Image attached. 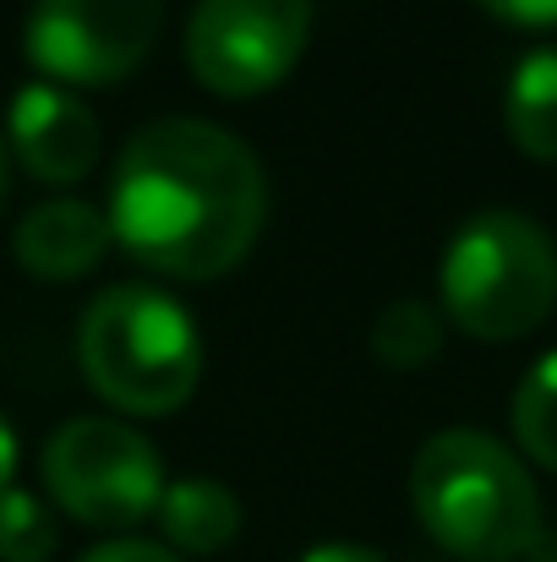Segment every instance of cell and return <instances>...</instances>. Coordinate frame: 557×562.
Segmentation results:
<instances>
[{
	"label": "cell",
	"mask_w": 557,
	"mask_h": 562,
	"mask_svg": "<svg viewBox=\"0 0 557 562\" xmlns=\"http://www.w3.org/2000/svg\"><path fill=\"white\" fill-rule=\"evenodd\" d=\"M263 213L268 187L257 154L213 121L170 115L121 148L104 218L132 262L202 284L252 251Z\"/></svg>",
	"instance_id": "cell-1"
},
{
	"label": "cell",
	"mask_w": 557,
	"mask_h": 562,
	"mask_svg": "<svg viewBox=\"0 0 557 562\" xmlns=\"http://www.w3.org/2000/svg\"><path fill=\"white\" fill-rule=\"evenodd\" d=\"M410 508L421 530L459 562L531 558V547L547 536L542 497L520 453L470 426L421 442L410 464Z\"/></svg>",
	"instance_id": "cell-2"
},
{
	"label": "cell",
	"mask_w": 557,
	"mask_h": 562,
	"mask_svg": "<svg viewBox=\"0 0 557 562\" xmlns=\"http://www.w3.org/2000/svg\"><path fill=\"white\" fill-rule=\"evenodd\" d=\"M77 361L88 387L121 415H176L202 376V334L176 295L115 284L82 312Z\"/></svg>",
	"instance_id": "cell-3"
},
{
	"label": "cell",
	"mask_w": 557,
	"mask_h": 562,
	"mask_svg": "<svg viewBox=\"0 0 557 562\" xmlns=\"http://www.w3.org/2000/svg\"><path fill=\"white\" fill-rule=\"evenodd\" d=\"M443 317L487 345H514L536 334L557 306L553 235L514 207H487L465 218L437 268Z\"/></svg>",
	"instance_id": "cell-4"
},
{
	"label": "cell",
	"mask_w": 557,
	"mask_h": 562,
	"mask_svg": "<svg viewBox=\"0 0 557 562\" xmlns=\"http://www.w3.org/2000/svg\"><path fill=\"white\" fill-rule=\"evenodd\" d=\"M44 492L93 530H132L154 519L165 497V464L154 442L110 415H77L44 442Z\"/></svg>",
	"instance_id": "cell-5"
},
{
	"label": "cell",
	"mask_w": 557,
	"mask_h": 562,
	"mask_svg": "<svg viewBox=\"0 0 557 562\" xmlns=\"http://www.w3.org/2000/svg\"><path fill=\"white\" fill-rule=\"evenodd\" d=\"M312 38V0H197L186 16V66L219 99L279 88Z\"/></svg>",
	"instance_id": "cell-6"
},
{
	"label": "cell",
	"mask_w": 557,
	"mask_h": 562,
	"mask_svg": "<svg viewBox=\"0 0 557 562\" xmlns=\"http://www.w3.org/2000/svg\"><path fill=\"white\" fill-rule=\"evenodd\" d=\"M165 27V0H33L22 49L55 88L132 77Z\"/></svg>",
	"instance_id": "cell-7"
},
{
	"label": "cell",
	"mask_w": 557,
	"mask_h": 562,
	"mask_svg": "<svg viewBox=\"0 0 557 562\" xmlns=\"http://www.w3.org/2000/svg\"><path fill=\"white\" fill-rule=\"evenodd\" d=\"M5 148L22 159L33 181L77 187L99 159V121L71 88L27 82L5 110Z\"/></svg>",
	"instance_id": "cell-8"
},
{
	"label": "cell",
	"mask_w": 557,
	"mask_h": 562,
	"mask_svg": "<svg viewBox=\"0 0 557 562\" xmlns=\"http://www.w3.org/2000/svg\"><path fill=\"white\" fill-rule=\"evenodd\" d=\"M110 246H115L110 218L93 202H77V196L38 202L11 235V251H16L22 273H33L44 284H71V279L93 273Z\"/></svg>",
	"instance_id": "cell-9"
},
{
	"label": "cell",
	"mask_w": 557,
	"mask_h": 562,
	"mask_svg": "<svg viewBox=\"0 0 557 562\" xmlns=\"http://www.w3.org/2000/svg\"><path fill=\"white\" fill-rule=\"evenodd\" d=\"M154 519H159V536H165V547L176 558L181 552H191V558L224 552L241 536V503H235V492L219 486V481H208V475L170 481L165 497H159V508H154Z\"/></svg>",
	"instance_id": "cell-10"
},
{
	"label": "cell",
	"mask_w": 557,
	"mask_h": 562,
	"mask_svg": "<svg viewBox=\"0 0 557 562\" xmlns=\"http://www.w3.org/2000/svg\"><path fill=\"white\" fill-rule=\"evenodd\" d=\"M503 121H509V137L525 159L557 165V49H531L514 66Z\"/></svg>",
	"instance_id": "cell-11"
},
{
	"label": "cell",
	"mask_w": 557,
	"mask_h": 562,
	"mask_svg": "<svg viewBox=\"0 0 557 562\" xmlns=\"http://www.w3.org/2000/svg\"><path fill=\"white\" fill-rule=\"evenodd\" d=\"M443 350V317L426 301H393L371 323V356L388 372H421Z\"/></svg>",
	"instance_id": "cell-12"
},
{
	"label": "cell",
	"mask_w": 557,
	"mask_h": 562,
	"mask_svg": "<svg viewBox=\"0 0 557 562\" xmlns=\"http://www.w3.org/2000/svg\"><path fill=\"white\" fill-rule=\"evenodd\" d=\"M514 442L542 470H557V350L542 356L514 387Z\"/></svg>",
	"instance_id": "cell-13"
},
{
	"label": "cell",
	"mask_w": 557,
	"mask_h": 562,
	"mask_svg": "<svg viewBox=\"0 0 557 562\" xmlns=\"http://www.w3.org/2000/svg\"><path fill=\"white\" fill-rule=\"evenodd\" d=\"M55 552V519L49 508L22 492V486H5L0 492V562H44Z\"/></svg>",
	"instance_id": "cell-14"
},
{
	"label": "cell",
	"mask_w": 557,
	"mask_h": 562,
	"mask_svg": "<svg viewBox=\"0 0 557 562\" xmlns=\"http://www.w3.org/2000/svg\"><path fill=\"white\" fill-rule=\"evenodd\" d=\"M77 562H181L170 547H159V541H132V536H115V541H104V547H93V552H82Z\"/></svg>",
	"instance_id": "cell-15"
},
{
	"label": "cell",
	"mask_w": 557,
	"mask_h": 562,
	"mask_svg": "<svg viewBox=\"0 0 557 562\" xmlns=\"http://www.w3.org/2000/svg\"><path fill=\"white\" fill-rule=\"evenodd\" d=\"M476 5L514 27H557V0H476Z\"/></svg>",
	"instance_id": "cell-16"
},
{
	"label": "cell",
	"mask_w": 557,
	"mask_h": 562,
	"mask_svg": "<svg viewBox=\"0 0 557 562\" xmlns=\"http://www.w3.org/2000/svg\"><path fill=\"white\" fill-rule=\"evenodd\" d=\"M301 562H388V558L371 552V547H350V541H323V547L301 552Z\"/></svg>",
	"instance_id": "cell-17"
},
{
	"label": "cell",
	"mask_w": 557,
	"mask_h": 562,
	"mask_svg": "<svg viewBox=\"0 0 557 562\" xmlns=\"http://www.w3.org/2000/svg\"><path fill=\"white\" fill-rule=\"evenodd\" d=\"M11 475H16V431H11V420L0 415V492L11 486Z\"/></svg>",
	"instance_id": "cell-18"
},
{
	"label": "cell",
	"mask_w": 557,
	"mask_h": 562,
	"mask_svg": "<svg viewBox=\"0 0 557 562\" xmlns=\"http://www.w3.org/2000/svg\"><path fill=\"white\" fill-rule=\"evenodd\" d=\"M525 562H557V541H547V536H542V541L531 547V558H525Z\"/></svg>",
	"instance_id": "cell-19"
},
{
	"label": "cell",
	"mask_w": 557,
	"mask_h": 562,
	"mask_svg": "<svg viewBox=\"0 0 557 562\" xmlns=\"http://www.w3.org/2000/svg\"><path fill=\"white\" fill-rule=\"evenodd\" d=\"M0 202H5V137H0Z\"/></svg>",
	"instance_id": "cell-20"
}]
</instances>
